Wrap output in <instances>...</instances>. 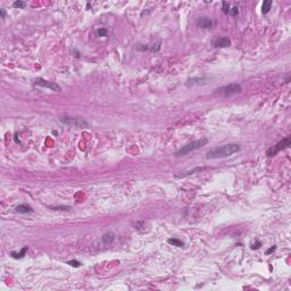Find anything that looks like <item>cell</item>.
<instances>
[{"label":"cell","mask_w":291,"mask_h":291,"mask_svg":"<svg viewBox=\"0 0 291 291\" xmlns=\"http://www.w3.org/2000/svg\"><path fill=\"white\" fill-rule=\"evenodd\" d=\"M63 124L69 125V126L74 127H88L89 124L88 122L83 119V118H77V117H71V116H63L59 119Z\"/></svg>","instance_id":"cell-4"},{"label":"cell","mask_w":291,"mask_h":291,"mask_svg":"<svg viewBox=\"0 0 291 291\" xmlns=\"http://www.w3.org/2000/svg\"><path fill=\"white\" fill-rule=\"evenodd\" d=\"M271 6H272V0H265V1L263 2V6H262L263 14H267V13H268V12H270V9H271Z\"/></svg>","instance_id":"cell-12"},{"label":"cell","mask_w":291,"mask_h":291,"mask_svg":"<svg viewBox=\"0 0 291 291\" xmlns=\"http://www.w3.org/2000/svg\"><path fill=\"white\" fill-rule=\"evenodd\" d=\"M261 246H262V245H261V242H257L256 245L254 243L253 247H251V248H253V249H258V248H261Z\"/></svg>","instance_id":"cell-21"},{"label":"cell","mask_w":291,"mask_h":291,"mask_svg":"<svg viewBox=\"0 0 291 291\" xmlns=\"http://www.w3.org/2000/svg\"><path fill=\"white\" fill-rule=\"evenodd\" d=\"M213 46L215 48H226L231 46V40L228 37H217L213 40Z\"/></svg>","instance_id":"cell-8"},{"label":"cell","mask_w":291,"mask_h":291,"mask_svg":"<svg viewBox=\"0 0 291 291\" xmlns=\"http://www.w3.org/2000/svg\"><path fill=\"white\" fill-rule=\"evenodd\" d=\"M240 150V146L238 144H228L221 147L214 148L206 154L207 159H216V158H225L236 154Z\"/></svg>","instance_id":"cell-1"},{"label":"cell","mask_w":291,"mask_h":291,"mask_svg":"<svg viewBox=\"0 0 291 291\" xmlns=\"http://www.w3.org/2000/svg\"><path fill=\"white\" fill-rule=\"evenodd\" d=\"M242 92V87L239 83H231L223 88L224 97H232L234 94H239Z\"/></svg>","instance_id":"cell-5"},{"label":"cell","mask_w":291,"mask_h":291,"mask_svg":"<svg viewBox=\"0 0 291 291\" xmlns=\"http://www.w3.org/2000/svg\"><path fill=\"white\" fill-rule=\"evenodd\" d=\"M34 84L39 85V87H42V88H48L50 90H54V91H62V88L59 87L58 84H56L55 82H49V81H46L39 77L37 80L34 81Z\"/></svg>","instance_id":"cell-6"},{"label":"cell","mask_w":291,"mask_h":291,"mask_svg":"<svg viewBox=\"0 0 291 291\" xmlns=\"http://www.w3.org/2000/svg\"><path fill=\"white\" fill-rule=\"evenodd\" d=\"M26 251H27V247H24V248L22 249L20 253H12V257H13V258H22V257H24V255H25Z\"/></svg>","instance_id":"cell-14"},{"label":"cell","mask_w":291,"mask_h":291,"mask_svg":"<svg viewBox=\"0 0 291 291\" xmlns=\"http://www.w3.org/2000/svg\"><path fill=\"white\" fill-rule=\"evenodd\" d=\"M96 33H97V37H106L107 35V30L101 27V29H98L96 31Z\"/></svg>","instance_id":"cell-16"},{"label":"cell","mask_w":291,"mask_h":291,"mask_svg":"<svg viewBox=\"0 0 291 291\" xmlns=\"http://www.w3.org/2000/svg\"><path fill=\"white\" fill-rule=\"evenodd\" d=\"M67 264L71 266H74V267H80L81 266V263L79 261H69V262H67Z\"/></svg>","instance_id":"cell-18"},{"label":"cell","mask_w":291,"mask_h":291,"mask_svg":"<svg viewBox=\"0 0 291 291\" xmlns=\"http://www.w3.org/2000/svg\"><path fill=\"white\" fill-rule=\"evenodd\" d=\"M197 25L201 29H211L215 25V22L211 20V17L207 16H201L197 20Z\"/></svg>","instance_id":"cell-7"},{"label":"cell","mask_w":291,"mask_h":291,"mask_svg":"<svg viewBox=\"0 0 291 291\" xmlns=\"http://www.w3.org/2000/svg\"><path fill=\"white\" fill-rule=\"evenodd\" d=\"M101 239H102V242H104L105 245H110V243L115 240V234L113 232H107L102 236Z\"/></svg>","instance_id":"cell-11"},{"label":"cell","mask_w":291,"mask_h":291,"mask_svg":"<svg viewBox=\"0 0 291 291\" xmlns=\"http://www.w3.org/2000/svg\"><path fill=\"white\" fill-rule=\"evenodd\" d=\"M207 142H208V140H207L206 138H203V139H199V140H196V141H192V142H189V144L183 146L181 149H179V150L175 152V157L186 156V155H188L190 152H192L194 151V150H197V149L203 148L204 146H206Z\"/></svg>","instance_id":"cell-2"},{"label":"cell","mask_w":291,"mask_h":291,"mask_svg":"<svg viewBox=\"0 0 291 291\" xmlns=\"http://www.w3.org/2000/svg\"><path fill=\"white\" fill-rule=\"evenodd\" d=\"M223 7H222V9H223V13L224 14H229V12H230V5L226 2V1H223Z\"/></svg>","instance_id":"cell-17"},{"label":"cell","mask_w":291,"mask_h":291,"mask_svg":"<svg viewBox=\"0 0 291 291\" xmlns=\"http://www.w3.org/2000/svg\"><path fill=\"white\" fill-rule=\"evenodd\" d=\"M167 242H169V245L176 246V247H183V246H184V243H183L181 240L175 239V238H173V239H169V240H167Z\"/></svg>","instance_id":"cell-13"},{"label":"cell","mask_w":291,"mask_h":291,"mask_svg":"<svg viewBox=\"0 0 291 291\" xmlns=\"http://www.w3.org/2000/svg\"><path fill=\"white\" fill-rule=\"evenodd\" d=\"M291 144V138L290 137H287V138H284V139H282L281 141H279L278 144H274L273 147H271L267 151H266V155L268 157H273L275 156V155H278L280 151H282V150H284V149H287L289 146H290Z\"/></svg>","instance_id":"cell-3"},{"label":"cell","mask_w":291,"mask_h":291,"mask_svg":"<svg viewBox=\"0 0 291 291\" xmlns=\"http://www.w3.org/2000/svg\"><path fill=\"white\" fill-rule=\"evenodd\" d=\"M238 13H239L238 7H232V8H230V12H229V14H230V15H232V16H236V15H238Z\"/></svg>","instance_id":"cell-19"},{"label":"cell","mask_w":291,"mask_h":291,"mask_svg":"<svg viewBox=\"0 0 291 291\" xmlns=\"http://www.w3.org/2000/svg\"><path fill=\"white\" fill-rule=\"evenodd\" d=\"M15 209H16V211L21 213V214H30V213H33L32 207H30L29 205H25V204L18 205V206H16Z\"/></svg>","instance_id":"cell-10"},{"label":"cell","mask_w":291,"mask_h":291,"mask_svg":"<svg viewBox=\"0 0 291 291\" xmlns=\"http://www.w3.org/2000/svg\"><path fill=\"white\" fill-rule=\"evenodd\" d=\"M25 6H26V2L21 1V0H17V1L13 2V7H15V8H25Z\"/></svg>","instance_id":"cell-15"},{"label":"cell","mask_w":291,"mask_h":291,"mask_svg":"<svg viewBox=\"0 0 291 291\" xmlns=\"http://www.w3.org/2000/svg\"><path fill=\"white\" fill-rule=\"evenodd\" d=\"M0 12H1V17H2V18H5V16H6V12H5V9H1Z\"/></svg>","instance_id":"cell-22"},{"label":"cell","mask_w":291,"mask_h":291,"mask_svg":"<svg viewBox=\"0 0 291 291\" xmlns=\"http://www.w3.org/2000/svg\"><path fill=\"white\" fill-rule=\"evenodd\" d=\"M211 81L208 77H191L186 81V87H194V85H205Z\"/></svg>","instance_id":"cell-9"},{"label":"cell","mask_w":291,"mask_h":291,"mask_svg":"<svg viewBox=\"0 0 291 291\" xmlns=\"http://www.w3.org/2000/svg\"><path fill=\"white\" fill-rule=\"evenodd\" d=\"M275 249H276V246H273V247H271L267 251H266V255H270V254H272L273 251H275Z\"/></svg>","instance_id":"cell-20"}]
</instances>
